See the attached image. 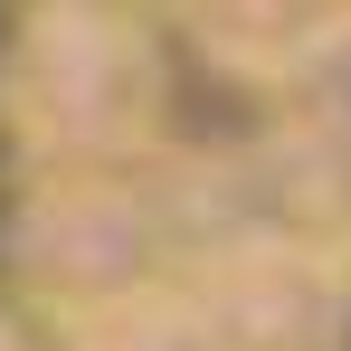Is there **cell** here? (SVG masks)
Wrapping results in <instances>:
<instances>
[{"label":"cell","instance_id":"obj_2","mask_svg":"<svg viewBox=\"0 0 351 351\" xmlns=\"http://www.w3.org/2000/svg\"><path fill=\"white\" fill-rule=\"evenodd\" d=\"M180 19L199 29V48L219 66L294 76V66L351 19V0H180Z\"/></svg>","mask_w":351,"mask_h":351},{"label":"cell","instance_id":"obj_3","mask_svg":"<svg viewBox=\"0 0 351 351\" xmlns=\"http://www.w3.org/2000/svg\"><path fill=\"white\" fill-rule=\"evenodd\" d=\"M86 351H228V342H219V323H209L199 294H143V304L95 313Z\"/></svg>","mask_w":351,"mask_h":351},{"label":"cell","instance_id":"obj_5","mask_svg":"<svg viewBox=\"0 0 351 351\" xmlns=\"http://www.w3.org/2000/svg\"><path fill=\"white\" fill-rule=\"evenodd\" d=\"M95 10H123V19H133V10H152V0H95ZM171 10H180V0H171Z\"/></svg>","mask_w":351,"mask_h":351},{"label":"cell","instance_id":"obj_4","mask_svg":"<svg viewBox=\"0 0 351 351\" xmlns=\"http://www.w3.org/2000/svg\"><path fill=\"white\" fill-rule=\"evenodd\" d=\"M294 105H304V123H313V143L351 152V19L294 66Z\"/></svg>","mask_w":351,"mask_h":351},{"label":"cell","instance_id":"obj_1","mask_svg":"<svg viewBox=\"0 0 351 351\" xmlns=\"http://www.w3.org/2000/svg\"><path fill=\"white\" fill-rule=\"evenodd\" d=\"M19 95L66 152H133L162 123V58L143 38V19L58 0L19 48Z\"/></svg>","mask_w":351,"mask_h":351}]
</instances>
